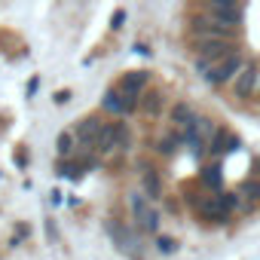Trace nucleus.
Instances as JSON below:
<instances>
[{"label": "nucleus", "mask_w": 260, "mask_h": 260, "mask_svg": "<svg viewBox=\"0 0 260 260\" xmlns=\"http://www.w3.org/2000/svg\"><path fill=\"white\" fill-rule=\"evenodd\" d=\"M193 205V214L205 223H223L233 217V211L239 208V196L236 193H199V196H187Z\"/></svg>", "instance_id": "obj_1"}, {"label": "nucleus", "mask_w": 260, "mask_h": 260, "mask_svg": "<svg viewBox=\"0 0 260 260\" xmlns=\"http://www.w3.org/2000/svg\"><path fill=\"white\" fill-rule=\"evenodd\" d=\"M193 49H196V68H199V74H202V71H208L214 61H220V58L239 52V43L230 40V37H205V40H193Z\"/></svg>", "instance_id": "obj_2"}, {"label": "nucleus", "mask_w": 260, "mask_h": 260, "mask_svg": "<svg viewBox=\"0 0 260 260\" xmlns=\"http://www.w3.org/2000/svg\"><path fill=\"white\" fill-rule=\"evenodd\" d=\"M190 34H193V40H205V37H230V40H239V28L223 25L214 16H196L190 22Z\"/></svg>", "instance_id": "obj_3"}, {"label": "nucleus", "mask_w": 260, "mask_h": 260, "mask_svg": "<svg viewBox=\"0 0 260 260\" xmlns=\"http://www.w3.org/2000/svg\"><path fill=\"white\" fill-rule=\"evenodd\" d=\"M242 64H245V58H242L239 52H233V55L214 61L208 71H202V77H205V83H211V86H226V83L236 80V74L242 71Z\"/></svg>", "instance_id": "obj_4"}, {"label": "nucleus", "mask_w": 260, "mask_h": 260, "mask_svg": "<svg viewBox=\"0 0 260 260\" xmlns=\"http://www.w3.org/2000/svg\"><path fill=\"white\" fill-rule=\"evenodd\" d=\"M128 208H132V217H135V223H138L144 233H156V230H159V211L153 208L150 196L132 193V199H128Z\"/></svg>", "instance_id": "obj_5"}, {"label": "nucleus", "mask_w": 260, "mask_h": 260, "mask_svg": "<svg viewBox=\"0 0 260 260\" xmlns=\"http://www.w3.org/2000/svg\"><path fill=\"white\" fill-rule=\"evenodd\" d=\"M254 92H260V64L257 61H245L242 71L233 80V95L236 98H251Z\"/></svg>", "instance_id": "obj_6"}, {"label": "nucleus", "mask_w": 260, "mask_h": 260, "mask_svg": "<svg viewBox=\"0 0 260 260\" xmlns=\"http://www.w3.org/2000/svg\"><path fill=\"white\" fill-rule=\"evenodd\" d=\"M144 86H147V71H128V74H122V80L116 83V89H119L128 101H135V104H141Z\"/></svg>", "instance_id": "obj_7"}, {"label": "nucleus", "mask_w": 260, "mask_h": 260, "mask_svg": "<svg viewBox=\"0 0 260 260\" xmlns=\"http://www.w3.org/2000/svg\"><path fill=\"white\" fill-rule=\"evenodd\" d=\"M104 125H107V122H101L98 116H86V119H80V125H77V132H74V135L80 138L83 147H95V150H98V141H101Z\"/></svg>", "instance_id": "obj_8"}, {"label": "nucleus", "mask_w": 260, "mask_h": 260, "mask_svg": "<svg viewBox=\"0 0 260 260\" xmlns=\"http://www.w3.org/2000/svg\"><path fill=\"white\" fill-rule=\"evenodd\" d=\"M236 147H239V138L230 132V128H217L214 138H211V144H208V153L211 156H223V153H233Z\"/></svg>", "instance_id": "obj_9"}, {"label": "nucleus", "mask_w": 260, "mask_h": 260, "mask_svg": "<svg viewBox=\"0 0 260 260\" xmlns=\"http://www.w3.org/2000/svg\"><path fill=\"white\" fill-rule=\"evenodd\" d=\"M138 104L135 101H128L119 89H110L107 95H104V110H110V113H116V116H122V113H132Z\"/></svg>", "instance_id": "obj_10"}, {"label": "nucleus", "mask_w": 260, "mask_h": 260, "mask_svg": "<svg viewBox=\"0 0 260 260\" xmlns=\"http://www.w3.org/2000/svg\"><path fill=\"white\" fill-rule=\"evenodd\" d=\"M172 122L184 132V128H190V125L196 122V110H193L190 104H175V107H172Z\"/></svg>", "instance_id": "obj_11"}, {"label": "nucleus", "mask_w": 260, "mask_h": 260, "mask_svg": "<svg viewBox=\"0 0 260 260\" xmlns=\"http://www.w3.org/2000/svg\"><path fill=\"white\" fill-rule=\"evenodd\" d=\"M162 104H166L162 92H147V95H141V110H144L147 116H159V113H162Z\"/></svg>", "instance_id": "obj_12"}, {"label": "nucleus", "mask_w": 260, "mask_h": 260, "mask_svg": "<svg viewBox=\"0 0 260 260\" xmlns=\"http://www.w3.org/2000/svg\"><path fill=\"white\" fill-rule=\"evenodd\" d=\"M144 190H147L150 199H159L162 196V181H159V175L153 169H144Z\"/></svg>", "instance_id": "obj_13"}, {"label": "nucleus", "mask_w": 260, "mask_h": 260, "mask_svg": "<svg viewBox=\"0 0 260 260\" xmlns=\"http://www.w3.org/2000/svg\"><path fill=\"white\" fill-rule=\"evenodd\" d=\"M184 144V132H175V135H166L162 141H159V153H166V156H172L178 147Z\"/></svg>", "instance_id": "obj_14"}, {"label": "nucleus", "mask_w": 260, "mask_h": 260, "mask_svg": "<svg viewBox=\"0 0 260 260\" xmlns=\"http://www.w3.org/2000/svg\"><path fill=\"white\" fill-rule=\"evenodd\" d=\"M202 187L220 193V169H217V166H208V169L202 172Z\"/></svg>", "instance_id": "obj_15"}, {"label": "nucleus", "mask_w": 260, "mask_h": 260, "mask_svg": "<svg viewBox=\"0 0 260 260\" xmlns=\"http://www.w3.org/2000/svg\"><path fill=\"white\" fill-rule=\"evenodd\" d=\"M239 196H245V205H248V199H251V208L260 202V181H245L242 184V190H239Z\"/></svg>", "instance_id": "obj_16"}, {"label": "nucleus", "mask_w": 260, "mask_h": 260, "mask_svg": "<svg viewBox=\"0 0 260 260\" xmlns=\"http://www.w3.org/2000/svg\"><path fill=\"white\" fill-rule=\"evenodd\" d=\"M58 153H61V156H71V153H74V135H71V132H64V135L58 138Z\"/></svg>", "instance_id": "obj_17"}, {"label": "nucleus", "mask_w": 260, "mask_h": 260, "mask_svg": "<svg viewBox=\"0 0 260 260\" xmlns=\"http://www.w3.org/2000/svg\"><path fill=\"white\" fill-rule=\"evenodd\" d=\"M208 7L211 10H242L239 0H208Z\"/></svg>", "instance_id": "obj_18"}]
</instances>
